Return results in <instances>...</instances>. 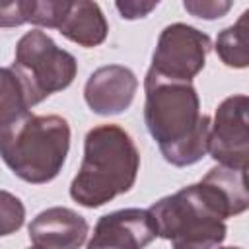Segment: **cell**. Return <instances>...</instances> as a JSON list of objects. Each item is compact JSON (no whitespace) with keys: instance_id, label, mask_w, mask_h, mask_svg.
Listing matches in <instances>:
<instances>
[{"instance_id":"cell-1","label":"cell","mask_w":249,"mask_h":249,"mask_svg":"<svg viewBox=\"0 0 249 249\" xmlns=\"http://www.w3.org/2000/svg\"><path fill=\"white\" fill-rule=\"evenodd\" d=\"M144 121L163 160L175 167L200 161L208 152L210 117L200 115V101L191 82L146 74Z\"/></svg>"},{"instance_id":"cell-2","label":"cell","mask_w":249,"mask_h":249,"mask_svg":"<svg viewBox=\"0 0 249 249\" xmlns=\"http://www.w3.org/2000/svg\"><path fill=\"white\" fill-rule=\"evenodd\" d=\"M138 167L140 154L130 134L117 124H99L86 134L84 160L70 183V196L86 208H99L132 189Z\"/></svg>"},{"instance_id":"cell-3","label":"cell","mask_w":249,"mask_h":249,"mask_svg":"<svg viewBox=\"0 0 249 249\" xmlns=\"http://www.w3.org/2000/svg\"><path fill=\"white\" fill-rule=\"evenodd\" d=\"M70 148V126L58 115L25 113L0 128V156L25 183L43 185L62 169Z\"/></svg>"},{"instance_id":"cell-4","label":"cell","mask_w":249,"mask_h":249,"mask_svg":"<svg viewBox=\"0 0 249 249\" xmlns=\"http://www.w3.org/2000/svg\"><path fill=\"white\" fill-rule=\"evenodd\" d=\"M148 210L156 222L158 235L173 247L206 249L226 239L224 218L208 206L196 183L160 198Z\"/></svg>"},{"instance_id":"cell-5","label":"cell","mask_w":249,"mask_h":249,"mask_svg":"<svg viewBox=\"0 0 249 249\" xmlns=\"http://www.w3.org/2000/svg\"><path fill=\"white\" fill-rule=\"evenodd\" d=\"M12 68L19 76L33 107L51 93L66 89L76 78L78 62L68 51L56 47L45 31L33 29L18 41Z\"/></svg>"},{"instance_id":"cell-6","label":"cell","mask_w":249,"mask_h":249,"mask_svg":"<svg viewBox=\"0 0 249 249\" xmlns=\"http://www.w3.org/2000/svg\"><path fill=\"white\" fill-rule=\"evenodd\" d=\"M210 49L212 41L206 33L187 23H171L160 33L148 72L165 80L191 82L204 68Z\"/></svg>"},{"instance_id":"cell-7","label":"cell","mask_w":249,"mask_h":249,"mask_svg":"<svg viewBox=\"0 0 249 249\" xmlns=\"http://www.w3.org/2000/svg\"><path fill=\"white\" fill-rule=\"evenodd\" d=\"M249 99L247 95H231L224 99L210 123L208 152L210 156L230 167L247 169L249 161Z\"/></svg>"},{"instance_id":"cell-8","label":"cell","mask_w":249,"mask_h":249,"mask_svg":"<svg viewBox=\"0 0 249 249\" xmlns=\"http://www.w3.org/2000/svg\"><path fill=\"white\" fill-rule=\"evenodd\" d=\"M158 237L156 222L150 210L124 208L105 214L93 228V237L88 241L89 249H140Z\"/></svg>"},{"instance_id":"cell-9","label":"cell","mask_w":249,"mask_h":249,"mask_svg":"<svg viewBox=\"0 0 249 249\" xmlns=\"http://www.w3.org/2000/svg\"><path fill=\"white\" fill-rule=\"evenodd\" d=\"M138 80L134 72L121 64L97 68L86 82L84 99L97 115H119L126 111L136 95Z\"/></svg>"},{"instance_id":"cell-10","label":"cell","mask_w":249,"mask_h":249,"mask_svg":"<svg viewBox=\"0 0 249 249\" xmlns=\"http://www.w3.org/2000/svg\"><path fill=\"white\" fill-rule=\"evenodd\" d=\"M88 231L84 216L64 206H53L31 220L29 241L37 249H76L86 243Z\"/></svg>"},{"instance_id":"cell-11","label":"cell","mask_w":249,"mask_h":249,"mask_svg":"<svg viewBox=\"0 0 249 249\" xmlns=\"http://www.w3.org/2000/svg\"><path fill=\"white\" fill-rule=\"evenodd\" d=\"M196 185L208 206L224 220L245 212L249 206L247 169L220 163L212 167Z\"/></svg>"},{"instance_id":"cell-12","label":"cell","mask_w":249,"mask_h":249,"mask_svg":"<svg viewBox=\"0 0 249 249\" xmlns=\"http://www.w3.org/2000/svg\"><path fill=\"white\" fill-rule=\"evenodd\" d=\"M56 29L68 41L91 49L105 41L109 25L101 8L93 0H72L64 19Z\"/></svg>"},{"instance_id":"cell-13","label":"cell","mask_w":249,"mask_h":249,"mask_svg":"<svg viewBox=\"0 0 249 249\" xmlns=\"http://www.w3.org/2000/svg\"><path fill=\"white\" fill-rule=\"evenodd\" d=\"M27 91L14 68H0V128L29 111Z\"/></svg>"},{"instance_id":"cell-14","label":"cell","mask_w":249,"mask_h":249,"mask_svg":"<svg viewBox=\"0 0 249 249\" xmlns=\"http://www.w3.org/2000/svg\"><path fill=\"white\" fill-rule=\"evenodd\" d=\"M247 12L239 19L226 27L216 39V53L220 60L230 68H245L249 64V47H247Z\"/></svg>"},{"instance_id":"cell-15","label":"cell","mask_w":249,"mask_h":249,"mask_svg":"<svg viewBox=\"0 0 249 249\" xmlns=\"http://www.w3.org/2000/svg\"><path fill=\"white\" fill-rule=\"evenodd\" d=\"M23 220H25L23 202L16 195L8 191H0V237L18 231L23 226Z\"/></svg>"},{"instance_id":"cell-16","label":"cell","mask_w":249,"mask_h":249,"mask_svg":"<svg viewBox=\"0 0 249 249\" xmlns=\"http://www.w3.org/2000/svg\"><path fill=\"white\" fill-rule=\"evenodd\" d=\"M70 4H72V0H35L29 23L56 29L60 25V21L64 19Z\"/></svg>"},{"instance_id":"cell-17","label":"cell","mask_w":249,"mask_h":249,"mask_svg":"<svg viewBox=\"0 0 249 249\" xmlns=\"http://www.w3.org/2000/svg\"><path fill=\"white\" fill-rule=\"evenodd\" d=\"M35 0H0V27H18L29 21Z\"/></svg>"},{"instance_id":"cell-18","label":"cell","mask_w":249,"mask_h":249,"mask_svg":"<svg viewBox=\"0 0 249 249\" xmlns=\"http://www.w3.org/2000/svg\"><path fill=\"white\" fill-rule=\"evenodd\" d=\"M233 6V0H183L187 14L200 19H218L224 18Z\"/></svg>"},{"instance_id":"cell-19","label":"cell","mask_w":249,"mask_h":249,"mask_svg":"<svg viewBox=\"0 0 249 249\" xmlns=\"http://www.w3.org/2000/svg\"><path fill=\"white\" fill-rule=\"evenodd\" d=\"M160 0H115V6L124 19H140L156 10Z\"/></svg>"}]
</instances>
